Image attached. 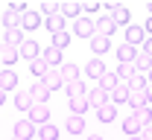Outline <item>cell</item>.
<instances>
[{"label":"cell","mask_w":152,"mask_h":140,"mask_svg":"<svg viewBox=\"0 0 152 140\" xmlns=\"http://www.w3.org/2000/svg\"><path fill=\"white\" fill-rule=\"evenodd\" d=\"M70 35H73V38H94L96 35V26H94V20L91 18H85V15H82V18H76L73 20V29H70Z\"/></svg>","instance_id":"obj_1"},{"label":"cell","mask_w":152,"mask_h":140,"mask_svg":"<svg viewBox=\"0 0 152 140\" xmlns=\"http://www.w3.org/2000/svg\"><path fill=\"white\" fill-rule=\"evenodd\" d=\"M18 53H20L23 61H35V59H41V44L32 41V38H23V44L18 47Z\"/></svg>","instance_id":"obj_2"},{"label":"cell","mask_w":152,"mask_h":140,"mask_svg":"<svg viewBox=\"0 0 152 140\" xmlns=\"http://www.w3.org/2000/svg\"><path fill=\"white\" fill-rule=\"evenodd\" d=\"M15 137L18 140H35L38 137V128L32 120H18L15 123Z\"/></svg>","instance_id":"obj_3"},{"label":"cell","mask_w":152,"mask_h":140,"mask_svg":"<svg viewBox=\"0 0 152 140\" xmlns=\"http://www.w3.org/2000/svg\"><path fill=\"white\" fill-rule=\"evenodd\" d=\"M94 26H96V35H105V38H111L114 32L120 29V26L111 20V15H99V18L94 20Z\"/></svg>","instance_id":"obj_4"},{"label":"cell","mask_w":152,"mask_h":140,"mask_svg":"<svg viewBox=\"0 0 152 140\" xmlns=\"http://www.w3.org/2000/svg\"><path fill=\"white\" fill-rule=\"evenodd\" d=\"M146 41V32H143V26H137V23H129L126 26V44H132L140 50V44Z\"/></svg>","instance_id":"obj_5"},{"label":"cell","mask_w":152,"mask_h":140,"mask_svg":"<svg viewBox=\"0 0 152 140\" xmlns=\"http://www.w3.org/2000/svg\"><path fill=\"white\" fill-rule=\"evenodd\" d=\"M88 47H91L94 59H102V53H108V50H111V38H105V35H94V38L88 41Z\"/></svg>","instance_id":"obj_6"},{"label":"cell","mask_w":152,"mask_h":140,"mask_svg":"<svg viewBox=\"0 0 152 140\" xmlns=\"http://www.w3.org/2000/svg\"><path fill=\"white\" fill-rule=\"evenodd\" d=\"M58 15L67 20V18H82V3H76V0H64V3H58Z\"/></svg>","instance_id":"obj_7"},{"label":"cell","mask_w":152,"mask_h":140,"mask_svg":"<svg viewBox=\"0 0 152 140\" xmlns=\"http://www.w3.org/2000/svg\"><path fill=\"white\" fill-rule=\"evenodd\" d=\"M29 120L35 123V125H44V123H50V108H47L44 102H35V105L29 108Z\"/></svg>","instance_id":"obj_8"},{"label":"cell","mask_w":152,"mask_h":140,"mask_svg":"<svg viewBox=\"0 0 152 140\" xmlns=\"http://www.w3.org/2000/svg\"><path fill=\"white\" fill-rule=\"evenodd\" d=\"M129 91H132L129 82H117V88L108 94V102H111V105H123V102L129 99Z\"/></svg>","instance_id":"obj_9"},{"label":"cell","mask_w":152,"mask_h":140,"mask_svg":"<svg viewBox=\"0 0 152 140\" xmlns=\"http://www.w3.org/2000/svg\"><path fill=\"white\" fill-rule=\"evenodd\" d=\"M105 15H111V20L117 23V26H129V9L126 6H120V3H111V12H105Z\"/></svg>","instance_id":"obj_10"},{"label":"cell","mask_w":152,"mask_h":140,"mask_svg":"<svg viewBox=\"0 0 152 140\" xmlns=\"http://www.w3.org/2000/svg\"><path fill=\"white\" fill-rule=\"evenodd\" d=\"M88 105H91V108H96V111H99L102 105H108V91H102L99 85H96L94 91H88Z\"/></svg>","instance_id":"obj_11"},{"label":"cell","mask_w":152,"mask_h":140,"mask_svg":"<svg viewBox=\"0 0 152 140\" xmlns=\"http://www.w3.org/2000/svg\"><path fill=\"white\" fill-rule=\"evenodd\" d=\"M38 26H41V15L32 12V9H26V12L20 15V29H29V32H32V29H38Z\"/></svg>","instance_id":"obj_12"},{"label":"cell","mask_w":152,"mask_h":140,"mask_svg":"<svg viewBox=\"0 0 152 140\" xmlns=\"http://www.w3.org/2000/svg\"><path fill=\"white\" fill-rule=\"evenodd\" d=\"M41 59L47 61L50 67H61V64H64V61H61V50H58V47H44V50H41Z\"/></svg>","instance_id":"obj_13"},{"label":"cell","mask_w":152,"mask_h":140,"mask_svg":"<svg viewBox=\"0 0 152 140\" xmlns=\"http://www.w3.org/2000/svg\"><path fill=\"white\" fill-rule=\"evenodd\" d=\"M29 96H32V102H44V105H47V99H50V88L38 79L35 85L29 88Z\"/></svg>","instance_id":"obj_14"},{"label":"cell","mask_w":152,"mask_h":140,"mask_svg":"<svg viewBox=\"0 0 152 140\" xmlns=\"http://www.w3.org/2000/svg\"><path fill=\"white\" fill-rule=\"evenodd\" d=\"M67 105H70V114H76V117H82L91 105H88V94L85 96H67Z\"/></svg>","instance_id":"obj_15"},{"label":"cell","mask_w":152,"mask_h":140,"mask_svg":"<svg viewBox=\"0 0 152 140\" xmlns=\"http://www.w3.org/2000/svg\"><path fill=\"white\" fill-rule=\"evenodd\" d=\"M23 38H26V35H23V29H20V26L6 29V32H3V44H9V47H20V44H23Z\"/></svg>","instance_id":"obj_16"},{"label":"cell","mask_w":152,"mask_h":140,"mask_svg":"<svg viewBox=\"0 0 152 140\" xmlns=\"http://www.w3.org/2000/svg\"><path fill=\"white\" fill-rule=\"evenodd\" d=\"M105 70H108V67L102 64V59H91L88 64H85V73H88L91 79H96V82H99V76H102Z\"/></svg>","instance_id":"obj_17"},{"label":"cell","mask_w":152,"mask_h":140,"mask_svg":"<svg viewBox=\"0 0 152 140\" xmlns=\"http://www.w3.org/2000/svg\"><path fill=\"white\" fill-rule=\"evenodd\" d=\"M41 82L50 88V94H53L56 88H61V85H64V82H61V73H58V67H50V70H47V76H44Z\"/></svg>","instance_id":"obj_18"},{"label":"cell","mask_w":152,"mask_h":140,"mask_svg":"<svg viewBox=\"0 0 152 140\" xmlns=\"http://www.w3.org/2000/svg\"><path fill=\"white\" fill-rule=\"evenodd\" d=\"M15 85H18V73L9 70V67H3V70H0V88H3V91H12Z\"/></svg>","instance_id":"obj_19"},{"label":"cell","mask_w":152,"mask_h":140,"mask_svg":"<svg viewBox=\"0 0 152 140\" xmlns=\"http://www.w3.org/2000/svg\"><path fill=\"white\" fill-rule=\"evenodd\" d=\"M114 73H117V79H120V82H129L134 73H137V70H134V61H120Z\"/></svg>","instance_id":"obj_20"},{"label":"cell","mask_w":152,"mask_h":140,"mask_svg":"<svg viewBox=\"0 0 152 140\" xmlns=\"http://www.w3.org/2000/svg\"><path fill=\"white\" fill-rule=\"evenodd\" d=\"M0 56H3V64H6V67H12L15 61H20L18 47H9V44H3V47H0Z\"/></svg>","instance_id":"obj_21"},{"label":"cell","mask_w":152,"mask_h":140,"mask_svg":"<svg viewBox=\"0 0 152 140\" xmlns=\"http://www.w3.org/2000/svg\"><path fill=\"white\" fill-rule=\"evenodd\" d=\"M149 67H152V56H146L143 50H137V56H134V70L146 76V73H149Z\"/></svg>","instance_id":"obj_22"},{"label":"cell","mask_w":152,"mask_h":140,"mask_svg":"<svg viewBox=\"0 0 152 140\" xmlns=\"http://www.w3.org/2000/svg\"><path fill=\"white\" fill-rule=\"evenodd\" d=\"M117 73H114V70H105V73H102V76H99V82H96V85H99V88H102V91H108V94H111L114 88H117Z\"/></svg>","instance_id":"obj_23"},{"label":"cell","mask_w":152,"mask_h":140,"mask_svg":"<svg viewBox=\"0 0 152 140\" xmlns=\"http://www.w3.org/2000/svg\"><path fill=\"white\" fill-rule=\"evenodd\" d=\"M58 73H61V82H64V85L79 79V67H76V64H61V67H58ZM64 85H61V88H64Z\"/></svg>","instance_id":"obj_24"},{"label":"cell","mask_w":152,"mask_h":140,"mask_svg":"<svg viewBox=\"0 0 152 140\" xmlns=\"http://www.w3.org/2000/svg\"><path fill=\"white\" fill-rule=\"evenodd\" d=\"M44 26L50 29V35H56V32H64V26H67V20L61 18V15H53V18L44 20Z\"/></svg>","instance_id":"obj_25"},{"label":"cell","mask_w":152,"mask_h":140,"mask_svg":"<svg viewBox=\"0 0 152 140\" xmlns=\"http://www.w3.org/2000/svg\"><path fill=\"white\" fill-rule=\"evenodd\" d=\"M3 26H6V29H15V26H20V12H15V9L9 6V9L3 12Z\"/></svg>","instance_id":"obj_26"},{"label":"cell","mask_w":152,"mask_h":140,"mask_svg":"<svg viewBox=\"0 0 152 140\" xmlns=\"http://www.w3.org/2000/svg\"><path fill=\"white\" fill-rule=\"evenodd\" d=\"M134 56H137V47H132V44L117 47V61H134Z\"/></svg>","instance_id":"obj_27"},{"label":"cell","mask_w":152,"mask_h":140,"mask_svg":"<svg viewBox=\"0 0 152 140\" xmlns=\"http://www.w3.org/2000/svg\"><path fill=\"white\" fill-rule=\"evenodd\" d=\"M64 125H67V131H70V134H82V131H85V117H76V114H70Z\"/></svg>","instance_id":"obj_28"},{"label":"cell","mask_w":152,"mask_h":140,"mask_svg":"<svg viewBox=\"0 0 152 140\" xmlns=\"http://www.w3.org/2000/svg\"><path fill=\"white\" fill-rule=\"evenodd\" d=\"M47 70H50V64H47L44 59L29 61V73H32V76H38V79H44V76H47Z\"/></svg>","instance_id":"obj_29"},{"label":"cell","mask_w":152,"mask_h":140,"mask_svg":"<svg viewBox=\"0 0 152 140\" xmlns=\"http://www.w3.org/2000/svg\"><path fill=\"white\" fill-rule=\"evenodd\" d=\"M132 117L140 123V125H149V123H152V108H149V105H140V108H134Z\"/></svg>","instance_id":"obj_30"},{"label":"cell","mask_w":152,"mask_h":140,"mask_svg":"<svg viewBox=\"0 0 152 140\" xmlns=\"http://www.w3.org/2000/svg\"><path fill=\"white\" fill-rule=\"evenodd\" d=\"M38 140H58V128L53 123H44V125L38 128Z\"/></svg>","instance_id":"obj_31"},{"label":"cell","mask_w":152,"mask_h":140,"mask_svg":"<svg viewBox=\"0 0 152 140\" xmlns=\"http://www.w3.org/2000/svg\"><path fill=\"white\" fill-rule=\"evenodd\" d=\"M64 91H67V96H85V94H88V91H85V82H82V79L67 82V85H64Z\"/></svg>","instance_id":"obj_32"},{"label":"cell","mask_w":152,"mask_h":140,"mask_svg":"<svg viewBox=\"0 0 152 140\" xmlns=\"http://www.w3.org/2000/svg\"><path fill=\"white\" fill-rule=\"evenodd\" d=\"M96 114H99V120H102V123H114V120H117V105L108 102V105H102Z\"/></svg>","instance_id":"obj_33"},{"label":"cell","mask_w":152,"mask_h":140,"mask_svg":"<svg viewBox=\"0 0 152 140\" xmlns=\"http://www.w3.org/2000/svg\"><path fill=\"white\" fill-rule=\"evenodd\" d=\"M32 105H35V102H32V96H29V91H26V94H18V96H15V108H18V111H29Z\"/></svg>","instance_id":"obj_34"},{"label":"cell","mask_w":152,"mask_h":140,"mask_svg":"<svg viewBox=\"0 0 152 140\" xmlns=\"http://www.w3.org/2000/svg\"><path fill=\"white\" fill-rule=\"evenodd\" d=\"M140 128H143V125H140V123L134 120V117H126V120H123V131H126L129 137H134V134H140Z\"/></svg>","instance_id":"obj_35"},{"label":"cell","mask_w":152,"mask_h":140,"mask_svg":"<svg viewBox=\"0 0 152 140\" xmlns=\"http://www.w3.org/2000/svg\"><path fill=\"white\" fill-rule=\"evenodd\" d=\"M129 105L132 108H140V105H146V91H129Z\"/></svg>","instance_id":"obj_36"},{"label":"cell","mask_w":152,"mask_h":140,"mask_svg":"<svg viewBox=\"0 0 152 140\" xmlns=\"http://www.w3.org/2000/svg\"><path fill=\"white\" fill-rule=\"evenodd\" d=\"M70 41H73V35H70V32L64 29V32H56V35H53V47H58V50H64V47H67Z\"/></svg>","instance_id":"obj_37"},{"label":"cell","mask_w":152,"mask_h":140,"mask_svg":"<svg viewBox=\"0 0 152 140\" xmlns=\"http://www.w3.org/2000/svg\"><path fill=\"white\" fill-rule=\"evenodd\" d=\"M146 76H143V73H134L132 79H129V88H132V91H146Z\"/></svg>","instance_id":"obj_38"},{"label":"cell","mask_w":152,"mask_h":140,"mask_svg":"<svg viewBox=\"0 0 152 140\" xmlns=\"http://www.w3.org/2000/svg\"><path fill=\"white\" fill-rule=\"evenodd\" d=\"M41 15H47V18L58 15V3H50V0H44V3H41Z\"/></svg>","instance_id":"obj_39"},{"label":"cell","mask_w":152,"mask_h":140,"mask_svg":"<svg viewBox=\"0 0 152 140\" xmlns=\"http://www.w3.org/2000/svg\"><path fill=\"white\" fill-rule=\"evenodd\" d=\"M82 12L85 15H96L99 12V3H82Z\"/></svg>","instance_id":"obj_40"},{"label":"cell","mask_w":152,"mask_h":140,"mask_svg":"<svg viewBox=\"0 0 152 140\" xmlns=\"http://www.w3.org/2000/svg\"><path fill=\"white\" fill-rule=\"evenodd\" d=\"M140 140H152V123H149V125H143V128H140Z\"/></svg>","instance_id":"obj_41"},{"label":"cell","mask_w":152,"mask_h":140,"mask_svg":"<svg viewBox=\"0 0 152 140\" xmlns=\"http://www.w3.org/2000/svg\"><path fill=\"white\" fill-rule=\"evenodd\" d=\"M140 50H143V53H146V56H152V38H149V35H146V41H143V44H140Z\"/></svg>","instance_id":"obj_42"},{"label":"cell","mask_w":152,"mask_h":140,"mask_svg":"<svg viewBox=\"0 0 152 140\" xmlns=\"http://www.w3.org/2000/svg\"><path fill=\"white\" fill-rule=\"evenodd\" d=\"M152 102V88H146V105Z\"/></svg>","instance_id":"obj_43"},{"label":"cell","mask_w":152,"mask_h":140,"mask_svg":"<svg viewBox=\"0 0 152 140\" xmlns=\"http://www.w3.org/2000/svg\"><path fill=\"white\" fill-rule=\"evenodd\" d=\"M3 102H6V91L0 88V105H3Z\"/></svg>","instance_id":"obj_44"},{"label":"cell","mask_w":152,"mask_h":140,"mask_svg":"<svg viewBox=\"0 0 152 140\" xmlns=\"http://www.w3.org/2000/svg\"><path fill=\"white\" fill-rule=\"evenodd\" d=\"M88 140H105V137H99V134H91V137H88Z\"/></svg>","instance_id":"obj_45"},{"label":"cell","mask_w":152,"mask_h":140,"mask_svg":"<svg viewBox=\"0 0 152 140\" xmlns=\"http://www.w3.org/2000/svg\"><path fill=\"white\" fill-rule=\"evenodd\" d=\"M146 79H149V82H152V67H149V73H146Z\"/></svg>","instance_id":"obj_46"},{"label":"cell","mask_w":152,"mask_h":140,"mask_svg":"<svg viewBox=\"0 0 152 140\" xmlns=\"http://www.w3.org/2000/svg\"><path fill=\"white\" fill-rule=\"evenodd\" d=\"M129 140H140V134H134V137H129Z\"/></svg>","instance_id":"obj_47"},{"label":"cell","mask_w":152,"mask_h":140,"mask_svg":"<svg viewBox=\"0 0 152 140\" xmlns=\"http://www.w3.org/2000/svg\"><path fill=\"white\" fill-rule=\"evenodd\" d=\"M149 18H152V3H149Z\"/></svg>","instance_id":"obj_48"},{"label":"cell","mask_w":152,"mask_h":140,"mask_svg":"<svg viewBox=\"0 0 152 140\" xmlns=\"http://www.w3.org/2000/svg\"><path fill=\"white\" fill-rule=\"evenodd\" d=\"M0 64H3V56H0Z\"/></svg>","instance_id":"obj_49"},{"label":"cell","mask_w":152,"mask_h":140,"mask_svg":"<svg viewBox=\"0 0 152 140\" xmlns=\"http://www.w3.org/2000/svg\"><path fill=\"white\" fill-rule=\"evenodd\" d=\"M12 140H18V137H12Z\"/></svg>","instance_id":"obj_50"},{"label":"cell","mask_w":152,"mask_h":140,"mask_svg":"<svg viewBox=\"0 0 152 140\" xmlns=\"http://www.w3.org/2000/svg\"><path fill=\"white\" fill-rule=\"evenodd\" d=\"M35 140H38V137H35Z\"/></svg>","instance_id":"obj_51"}]
</instances>
